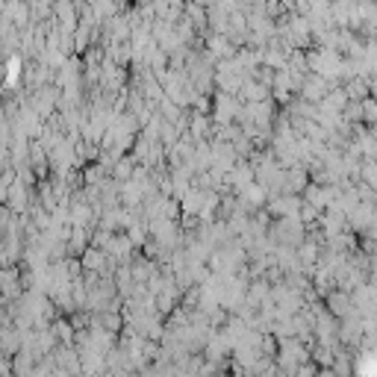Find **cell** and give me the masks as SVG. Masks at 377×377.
<instances>
[{"mask_svg":"<svg viewBox=\"0 0 377 377\" xmlns=\"http://www.w3.org/2000/svg\"><path fill=\"white\" fill-rule=\"evenodd\" d=\"M319 377H333V372H330V375H327V372H324V375H319Z\"/></svg>","mask_w":377,"mask_h":377,"instance_id":"obj_1","label":"cell"}]
</instances>
